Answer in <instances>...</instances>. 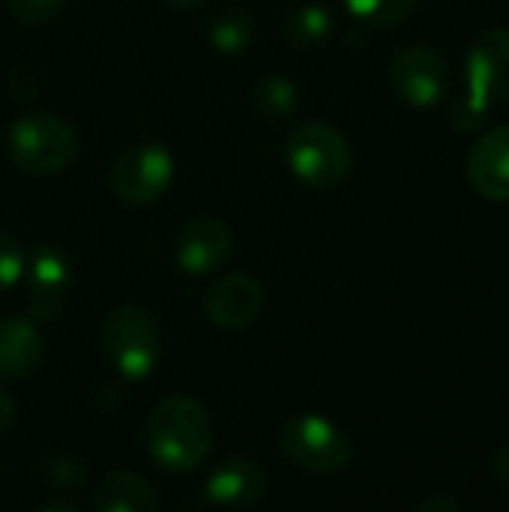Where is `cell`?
Segmentation results:
<instances>
[{"instance_id":"obj_11","label":"cell","mask_w":509,"mask_h":512,"mask_svg":"<svg viewBox=\"0 0 509 512\" xmlns=\"http://www.w3.org/2000/svg\"><path fill=\"white\" fill-rule=\"evenodd\" d=\"M264 309V288L258 279L246 276V273H228L222 276L204 300V312L207 318L219 327V330H246L258 321Z\"/></svg>"},{"instance_id":"obj_2","label":"cell","mask_w":509,"mask_h":512,"mask_svg":"<svg viewBox=\"0 0 509 512\" xmlns=\"http://www.w3.org/2000/svg\"><path fill=\"white\" fill-rule=\"evenodd\" d=\"M509 99V27H489L477 33L465 57V96L453 120L465 132L477 126L489 105Z\"/></svg>"},{"instance_id":"obj_9","label":"cell","mask_w":509,"mask_h":512,"mask_svg":"<svg viewBox=\"0 0 509 512\" xmlns=\"http://www.w3.org/2000/svg\"><path fill=\"white\" fill-rule=\"evenodd\" d=\"M270 489L267 471L249 456H228L222 459L204 486V495L213 507L222 510H252L264 501Z\"/></svg>"},{"instance_id":"obj_19","label":"cell","mask_w":509,"mask_h":512,"mask_svg":"<svg viewBox=\"0 0 509 512\" xmlns=\"http://www.w3.org/2000/svg\"><path fill=\"white\" fill-rule=\"evenodd\" d=\"M345 3H348L351 15H357L360 21H366L372 27L402 24L417 9V0H345Z\"/></svg>"},{"instance_id":"obj_25","label":"cell","mask_w":509,"mask_h":512,"mask_svg":"<svg viewBox=\"0 0 509 512\" xmlns=\"http://www.w3.org/2000/svg\"><path fill=\"white\" fill-rule=\"evenodd\" d=\"M12 420H15V405H12V399L0 390V435L12 426Z\"/></svg>"},{"instance_id":"obj_7","label":"cell","mask_w":509,"mask_h":512,"mask_svg":"<svg viewBox=\"0 0 509 512\" xmlns=\"http://www.w3.org/2000/svg\"><path fill=\"white\" fill-rule=\"evenodd\" d=\"M174 180V159L162 144L126 147L111 165V192L129 207L159 201Z\"/></svg>"},{"instance_id":"obj_23","label":"cell","mask_w":509,"mask_h":512,"mask_svg":"<svg viewBox=\"0 0 509 512\" xmlns=\"http://www.w3.org/2000/svg\"><path fill=\"white\" fill-rule=\"evenodd\" d=\"M492 474H495V480L504 486V492L509 495V444H504V447L495 453V459H492Z\"/></svg>"},{"instance_id":"obj_6","label":"cell","mask_w":509,"mask_h":512,"mask_svg":"<svg viewBox=\"0 0 509 512\" xmlns=\"http://www.w3.org/2000/svg\"><path fill=\"white\" fill-rule=\"evenodd\" d=\"M285 459L306 474H339L351 462V438L324 414H294L279 435Z\"/></svg>"},{"instance_id":"obj_21","label":"cell","mask_w":509,"mask_h":512,"mask_svg":"<svg viewBox=\"0 0 509 512\" xmlns=\"http://www.w3.org/2000/svg\"><path fill=\"white\" fill-rule=\"evenodd\" d=\"M24 267H27L24 246L12 234L0 231V291L12 288L15 282H21L24 279Z\"/></svg>"},{"instance_id":"obj_16","label":"cell","mask_w":509,"mask_h":512,"mask_svg":"<svg viewBox=\"0 0 509 512\" xmlns=\"http://www.w3.org/2000/svg\"><path fill=\"white\" fill-rule=\"evenodd\" d=\"M282 27L294 45H321L333 33V15L324 6H297L285 15Z\"/></svg>"},{"instance_id":"obj_14","label":"cell","mask_w":509,"mask_h":512,"mask_svg":"<svg viewBox=\"0 0 509 512\" xmlns=\"http://www.w3.org/2000/svg\"><path fill=\"white\" fill-rule=\"evenodd\" d=\"M45 345L33 321L6 315L0 318V378L24 381L42 363Z\"/></svg>"},{"instance_id":"obj_26","label":"cell","mask_w":509,"mask_h":512,"mask_svg":"<svg viewBox=\"0 0 509 512\" xmlns=\"http://www.w3.org/2000/svg\"><path fill=\"white\" fill-rule=\"evenodd\" d=\"M42 510H66V512H78L75 504H60V501H48V504H42Z\"/></svg>"},{"instance_id":"obj_4","label":"cell","mask_w":509,"mask_h":512,"mask_svg":"<svg viewBox=\"0 0 509 512\" xmlns=\"http://www.w3.org/2000/svg\"><path fill=\"white\" fill-rule=\"evenodd\" d=\"M9 159L36 177H51L66 171L81 150L78 132L72 123L54 114H27L12 123L6 135Z\"/></svg>"},{"instance_id":"obj_8","label":"cell","mask_w":509,"mask_h":512,"mask_svg":"<svg viewBox=\"0 0 509 512\" xmlns=\"http://www.w3.org/2000/svg\"><path fill=\"white\" fill-rule=\"evenodd\" d=\"M390 84L411 108H435L450 87L447 57L432 45H408L390 60Z\"/></svg>"},{"instance_id":"obj_27","label":"cell","mask_w":509,"mask_h":512,"mask_svg":"<svg viewBox=\"0 0 509 512\" xmlns=\"http://www.w3.org/2000/svg\"><path fill=\"white\" fill-rule=\"evenodd\" d=\"M165 3H171V6H177V9H192V6H198V3H204V0H165Z\"/></svg>"},{"instance_id":"obj_5","label":"cell","mask_w":509,"mask_h":512,"mask_svg":"<svg viewBox=\"0 0 509 512\" xmlns=\"http://www.w3.org/2000/svg\"><path fill=\"white\" fill-rule=\"evenodd\" d=\"M288 168L312 189H336L354 168L348 138L330 123H303L288 138Z\"/></svg>"},{"instance_id":"obj_20","label":"cell","mask_w":509,"mask_h":512,"mask_svg":"<svg viewBox=\"0 0 509 512\" xmlns=\"http://www.w3.org/2000/svg\"><path fill=\"white\" fill-rule=\"evenodd\" d=\"M39 474L57 492H69V489H78L84 483V465L78 459H69V456H51V459H45L42 468H39Z\"/></svg>"},{"instance_id":"obj_24","label":"cell","mask_w":509,"mask_h":512,"mask_svg":"<svg viewBox=\"0 0 509 512\" xmlns=\"http://www.w3.org/2000/svg\"><path fill=\"white\" fill-rule=\"evenodd\" d=\"M417 510L420 512H459L462 510V504L459 501H453V498H444V495H438V498H423L420 504H417Z\"/></svg>"},{"instance_id":"obj_12","label":"cell","mask_w":509,"mask_h":512,"mask_svg":"<svg viewBox=\"0 0 509 512\" xmlns=\"http://www.w3.org/2000/svg\"><path fill=\"white\" fill-rule=\"evenodd\" d=\"M27 288H30V306L33 315L42 321H51L60 315V306L66 303V294L72 288V270L66 255L57 246H39L33 255H27Z\"/></svg>"},{"instance_id":"obj_13","label":"cell","mask_w":509,"mask_h":512,"mask_svg":"<svg viewBox=\"0 0 509 512\" xmlns=\"http://www.w3.org/2000/svg\"><path fill=\"white\" fill-rule=\"evenodd\" d=\"M468 180L489 201H509V123L477 138L468 156Z\"/></svg>"},{"instance_id":"obj_3","label":"cell","mask_w":509,"mask_h":512,"mask_svg":"<svg viewBox=\"0 0 509 512\" xmlns=\"http://www.w3.org/2000/svg\"><path fill=\"white\" fill-rule=\"evenodd\" d=\"M99 348L114 372H120L123 378H150L162 354V333L153 312L138 303L111 306L99 324Z\"/></svg>"},{"instance_id":"obj_22","label":"cell","mask_w":509,"mask_h":512,"mask_svg":"<svg viewBox=\"0 0 509 512\" xmlns=\"http://www.w3.org/2000/svg\"><path fill=\"white\" fill-rule=\"evenodd\" d=\"M66 3L69 0H9V9L24 27H42V24L54 21Z\"/></svg>"},{"instance_id":"obj_17","label":"cell","mask_w":509,"mask_h":512,"mask_svg":"<svg viewBox=\"0 0 509 512\" xmlns=\"http://www.w3.org/2000/svg\"><path fill=\"white\" fill-rule=\"evenodd\" d=\"M252 105H255V111L261 117L279 120V117H288L297 108V90H294L291 78L273 72V75L258 78V84L252 90Z\"/></svg>"},{"instance_id":"obj_10","label":"cell","mask_w":509,"mask_h":512,"mask_svg":"<svg viewBox=\"0 0 509 512\" xmlns=\"http://www.w3.org/2000/svg\"><path fill=\"white\" fill-rule=\"evenodd\" d=\"M231 246H234V237L222 219L195 216L177 231L174 255H177L180 270H186L192 276H204L228 261Z\"/></svg>"},{"instance_id":"obj_1","label":"cell","mask_w":509,"mask_h":512,"mask_svg":"<svg viewBox=\"0 0 509 512\" xmlns=\"http://www.w3.org/2000/svg\"><path fill=\"white\" fill-rule=\"evenodd\" d=\"M144 444L159 468L189 474L213 450V420L192 396H165L147 417Z\"/></svg>"},{"instance_id":"obj_15","label":"cell","mask_w":509,"mask_h":512,"mask_svg":"<svg viewBox=\"0 0 509 512\" xmlns=\"http://www.w3.org/2000/svg\"><path fill=\"white\" fill-rule=\"evenodd\" d=\"M90 504L96 512H159L162 507L153 483L132 471H114L102 477L90 495Z\"/></svg>"},{"instance_id":"obj_18","label":"cell","mask_w":509,"mask_h":512,"mask_svg":"<svg viewBox=\"0 0 509 512\" xmlns=\"http://www.w3.org/2000/svg\"><path fill=\"white\" fill-rule=\"evenodd\" d=\"M252 33H255V24L240 9H228L219 18H213V24H210V42H213V48H219L225 54L246 48L252 42Z\"/></svg>"}]
</instances>
